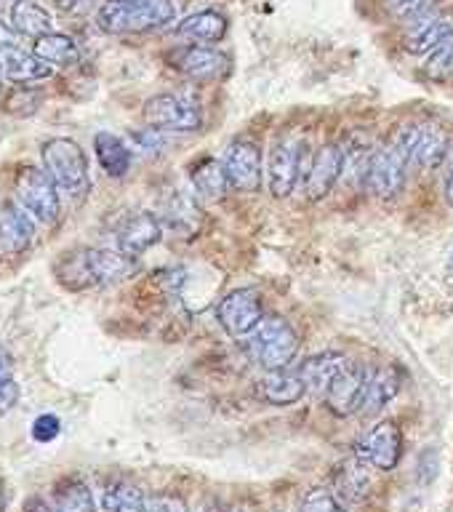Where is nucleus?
Instances as JSON below:
<instances>
[{
  "label": "nucleus",
  "instance_id": "nucleus-36",
  "mask_svg": "<svg viewBox=\"0 0 453 512\" xmlns=\"http://www.w3.org/2000/svg\"><path fill=\"white\" fill-rule=\"evenodd\" d=\"M147 512H190V507L179 494H152L147 496Z\"/></svg>",
  "mask_w": 453,
  "mask_h": 512
},
{
  "label": "nucleus",
  "instance_id": "nucleus-16",
  "mask_svg": "<svg viewBox=\"0 0 453 512\" xmlns=\"http://www.w3.org/2000/svg\"><path fill=\"white\" fill-rule=\"evenodd\" d=\"M115 238H118L120 251L136 259L163 238V222H160V216L150 214V211H136L128 219H123Z\"/></svg>",
  "mask_w": 453,
  "mask_h": 512
},
{
  "label": "nucleus",
  "instance_id": "nucleus-34",
  "mask_svg": "<svg viewBox=\"0 0 453 512\" xmlns=\"http://www.w3.org/2000/svg\"><path fill=\"white\" fill-rule=\"evenodd\" d=\"M40 102H43V94L35 88H14L6 99V110L14 112V115H32L40 107Z\"/></svg>",
  "mask_w": 453,
  "mask_h": 512
},
{
  "label": "nucleus",
  "instance_id": "nucleus-35",
  "mask_svg": "<svg viewBox=\"0 0 453 512\" xmlns=\"http://www.w3.org/2000/svg\"><path fill=\"white\" fill-rule=\"evenodd\" d=\"M435 3H438V0H387V8H390L398 19L408 22V19H414V16L435 8Z\"/></svg>",
  "mask_w": 453,
  "mask_h": 512
},
{
  "label": "nucleus",
  "instance_id": "nucleus-33",
  "mask_svg": "<svg viewBox=\"0 0 453 512\" xmlns=\"http://www.w3.org/2000/svg\"><path fill=\"white\" fill-rule=\"evenodd\" d=\"M299 512H347L344 504L339 502V496L328 488H312L299 504Z\"/></svg>",
  "mask_w": 453,
  "mask_h": 512
},
{
  "label": "nucleus",
  "instance_id": "nucleus-7",
  "mask_svg": "<svg viewBox=\"0 0 453 512\" xmlns=\"http://www.w3.org/2000/svg\"><path fill=\"white\" fill-rule=\"evenodd\" d=\"M16 203L43 224L59 222L62 214V200H59V187L54 179L46 174V168L40 171L35 166H24L14 179Z\"/></svg>",
  "mask_w": 453,
  "mask_h": 512
},
{
  "label": "nucleus",
  "instance_id": "nucleus-14",
  "mask_svg": "<svg viewBox=\"0 0 453 512\" xmlns=\"http://www.w3.org/2000/svg\"><path fill=\"white\" fill-rule=\"evenodd\" d=\"M368 371L360 366H347L334 376V382L328 384V390L323 392L326 398V408L334 416L344 419V416L358 414L363 406V395H366Z\"/></svg>",
  "mask_w": 453,
  "mask_h": 512
},
{
  "label": "nucleus",
  "instance_id": "nucleus-12",
  "mask_svg": "<svg viewBox=\"0 0 453 512\" xmlns=\"http://www.w3.org/2000/svg\"><path fill=\"white\" fill-rule=\"evenodd\" d=\"M304 147L296 139H280L270 152V166H267V179H270V192L275 198H288L299 179H304L307 163L304 160Z\"/></svg>",
  "mask_w": 453,
  "mask_h": 512
},
{
  "label": "nucleus",
  "instance_id": "nucleus-31",
  "mask_svg": "<svg viewBox=\"0 0 453 512\" xmlns=\"http://www.w3.org/2000/svg\"><path fill=\"white\" fill-rule=\"evenodd\" d=\"M371 488V475H368V464L363 459H350L336 470V494L347 499V502H363Z\"/></svg>",
  "mask_w": 453,
  "mask_h": 512
},
{
  "label": "nucleus",
  "instance_id": "nucleus-1",
  "mask_svg": "<svg viewBox=\"0 0 453 512\" xmlns=\"http://www.w3.org/2000/svg\"><path fill=\"white\" fill-rule=\"evenodd\" d=\"M416 136H419V126L411 123V126L400 128L384 147H376L371 152V163H368L366 174L368 195H374L379 200H392L403 192L408 166H411V158H414Z\"/></svg>",
  "mask_w": 453,
  "mask_h": 512
},
{
  "label": "nucleus",
  "instance_id": "nucleus-38",
  "mask_svg": "<svg viewBox=\"0 0 453 512\" xmlns=\"http://www.w3.org/2000/svg\"><path fill=\"white\" fill-rule=\"evenodd\" d=\"M11 382H14V358H11V352L0 344V392L6 390Z\"/></svg>",
  "mask_w": 453,
  "mask_h": 512
},
{
  "label": "nucleus",
  "instance_id": "nucleus-40",
  "mask_svg": "<svg viewBox=\"0 0 453 512\" xmlns=\"http://www.w3.org/2000/svg\"><path fill=\"white\" fill-rule=\"evenodd\" d=\"M56 6L67 11V14H86L91 8V0H56Z\"/></svg>",
  "mask_w": 453,
  "mask_h": 512
},
{
  "label": "nucleus",
  "instance_id": "nucleus-15",
  "mask_svg": "<svg viewBox=\"0 0 453 512\" xmlns=\"http://www.w3.org/2000/svg\"><path fill=\"white\" fill-rule=\"evenodd\" d=\"M408 32L403 46H406L408 54L424 56L430 54L432 48H438L443 40L453 32V14L446 11H438V8H430L424 14L408 19Z\"/></svg>",
  "mask_w": 453,
  "mask_h": 512
},
{
  "label": "nucleus",
  "instance_id": "nucleus-11",
  "mask_svg": "<svg viewBox=\"0 0 453 512\" xmlns=\"http://www.w3.org/2000/svg\"><path fill=\"white\" fill-rule=\"evenodd\" d=\"M230 190L251 195L262 184V150L251 139H235L222 158Z\"/></svg>",
  "mask_w": 453,
  "mask_h": 512
},
{
  "label": "nucleus",
  "instance_id": "nucleus-45",
  "mask_svg": "<svg viewBox=\"0 0 453 512\" xmlns=\"http://www.w3.org/2000/svg\"><path fill=\"white\" fill-rule=\"evenodd\" d=\"M0 512H6V496H3V491H0Z\"/></svg>",
  "mask_w": 453,
  "mask_h": 512
},
{
  "label": "nucleus",
  "instance_id": "nucleus-44",
  "mask_svg": "<svg viewBox=\"0 0 453 512\" xmlns=\"http://www.w3.org/2000/svg\"><path fill=\"white\" fill-rule=\"evenodd\" d=\"M208 512H232V510H230V507H222V504H216V507H211Z\"/></svg>",
  "mask_w": 453,
  "mask_h": 512
},
{
  "label": "nucleus",
  "instance_id": "nucleus-18",
  "mask_svg": "<svg viewBox=\"0 0 453 512\" xmlns=\"http://www.w3.org/2000/svg\"><path fill=\"white\" fill-rule=\"evenodd\" d=\"M32 238H35L32 216L14 200L3 203L0 206V254H24L32 246Z\"/></svg>",
  "mask_w": 453,
  "mask_h": 512
},
{
  "label": "nucleus",
  "instance_id": "nucleus-4",
  "mask_svg": "<svg viewBox=\"0 0 453 512\" xmlns=\"http://www.w3.org/2000/svg\"><path fill=\"white\" fill-rule=\"evenodd\" d=\"M40 158H43L46 174L54 179L62 195L72 200L86 198L91 190V174H88L86 152L75 139H67V136L48 139L40 150Z\"/></svg>",
  "mask_w": 453,
  "mask_h": 512
},
{
  "label": "nucleus",
  "instance_id": "nucleus-21",
  "mask_svg": "<svg viewBox=\"0 0 453 512\" xmlns=\"http://www.w3.org/2000/svg\"><path fill=\"white\" fill-rule=\"evenodd\" d=\"M230 30V22L227 16L214 11V8H203L198 14L184 16L182 22L176 24V35L192 40V43H219V40L227 35Z\"/></svg>",
  "mask_w": 453,
  "mask_h": 512
},
{
  "label": "nucleus",
  "instance_id": "nucleus-22",
  "mask_svg": "<svg viewBox=\"0 0 453 512\" xmlns=\"http://www.w3.org/2000/svg\"><path fill=\"white\" fill-rule=\"evenodd\" d=\"M347 366V358H344L342 352H318V355H310V358H304L296 371L302 374L304 384H307V392H323L328 390V384L334 382V376Z\"/></svg>",
  "mask_w": 453,
  "mask_h": 512
},
{
  "label": "nucleus",
  "instance_id": "nucleus-39",
  "mask_svg": "<svg viewBox=\"0 0 453 512\" xmlns=\"http://www.w3.org/2000/svg\"><path fill=\"white\" fill-rule=\"evenodd\" d=\"M16 43H19V32L11 27V22H0V54L16 51Z\"/></svg>",
  "mask_w": 453,
  "mask_h": 512
},
{
  "label": "nucleus",
  "instance_id": "nucleus-19",
  "mask_svg": "<svg viewBox=\"0 0 453 512\" xmlns=\"http://www.w3.org/2000/svg\"><path fill=\"white\" fill-rule=\"evenodd\" d=\"M400 392V374L395 366H379L368 371V384L366 395H363V406L360 414L363 416H376L379 411L387 408V403L395 400Z\"/></svg>",
  "mask_w": 453,
  "mask_h": 512
},
{
  "label": "nucleus",
  "instance_id": "nucleus-3",
  "mask_svg": "<svg viewBox=\"0 0 453 512\" xmlns=\"http://www.w3.org/2000/svg\"><path fill=\"white\" fill-rule=\"evenodd\" d=\"M174 0H107L96 11V24L110 35H139L176 22Z\"/></svg>",
  "mask_w": 453,
  "mask_h": 512
},
{
  "label": "nucleus",
  "instance_id": "nucleus-8",
  "mask_svg": "<svg viewBox=\"0 0 453 512\" xmlns=\"http://www.w3.org/2000/svg\"><path fill=\"white\" fill-rule=\"evenodd\" d=\"M214 315L216 323H219L232 339L248 336L264 318L262 291L254 286L235 288V291H230V294L219 299Z\"/></svg>",
  "mask_w": 453,
  "mask_h": 512
},
{
  "label": "nucleus",
  "instance_id": "nucleus-30",
  "mask_svg": "<svg viewBox=\"0 0 453 512\" xmlns=\"http://www.w3.org/2000/svg\"><path fill=\"white\" fill-rule=\"evenodd\" d=\"M448 155V136L446 131H440L438 126H419V136H416L414 158L411 163L419 168H438Z\"/></svg>",
  "mask_w": 453,
  "mask_h": 512
},
{
  "label": "nucleus",
  "instance_id": "nucleus-26",
  "mask_svg": "<svg viewBox=\"0 0 453 512\" xmlns=\"http://www.w3.org/2000/svg\"><path fill=\"white\" fill-rule=\"evenodd\" d=\"M3 78L14 86H27V83H38V80L51 78V64L38 59L35 54H24V51H8L3 59Z\"/></svg>",
  "mask_w": 453,
  "mask_h": 512
},
{
  "label": "nucleus",
  "instance_id": "nucleus-13",
  "mask_svg": "<svg viewBox=\"0 0 453 512\" xmlns=\"http://www.w3.org/2000/svg\"><path fill=\"white\" fill-rule=\"evenodd\" d=\"M344 171V147L336 142L320 144L310 155L307 171H304V195L310 200H323L342 179Z\"/></svg>",
  "mask_w": 453,
  "mask_h": 512
},
{
  "label": "nucleus",
  "instance_id": "nucleus-9",
  "mask_svg": "<svg viewBox=\"0 0 453 512\" xmlns=\"http://www.w3.org/2000/svg\"><path fill=\"white\" fill-rule=\"evenodd\" d=\"M168 62L176 72H182L184 78L195 80V83H219L230 75V56L214 46H203V43H190V46H179L168 54Z\"/></svg>",
  "mask_w": 453,
  "mask_h": 512
},
{
  "label": "nucleus",
  "instance_id": "nucleus-10",
  "mask_svg": "<svg viewBox=\"0 0 453 512\" xmlns=\"http://www.w3.org/2000/svg\"><path fill=\"white\" fill-rule=\"evenodd\" d=\"M355 456L363 459L368 467H374V470H395L400 462V456H403V432H400L398 422L384 419V422L374 424V427L358 440Z\"/></svg>",
  "mask_w": 453,
  "mask_h": 512
},
{
  "label": "nucleus",
  "instance_id": "nucleus-17",
  "mask_svg": "<svg viewBox=\"0 0 453 512\" xmlns=\"http://www.w3.org/2000/svg\"><path fill=\"white\" fill-rule=\"evenodd\" d=\"M160 222L182 238H195L203 224V208L187 192L171 190L160 203Z\"/></svg>",
  "mask_w": 453,
  "mask_h": 512
},
{
  "label": "nucleus",
  "instance_id": "nucleus-37",
  "mask_svg": "<svg viewBox=\"0 0 453 512\" xmlns=\"http://www.w3.org/2000/svg\"><path fill=\"white\" fill-rule=\"evenodd\" d=\"M59 430H62V422L54 414H43L32 422V438L38 443H51L59 435Z\"/></svg>",
  "mask_w": 453,
  "mask_h": 512
},
{
  "label": "nucleus",
  "instance_id": "nucleus-6",
  "mask_svg": "<svg viewBox=\"0 0 453 512\" xmlns=\"http://www.w3.org/2000/svg\"><path fill=\"white\" fill-rule=\"evenodd\" d=\"M142 118L155 131L192 134L203 128V107L187 94H155L144 102Z\"/></svg>",
  "mask_w": 453,
  "mask_h": 512
},
{
  "label": "nucleus",
  "instance_id": "nucleus-32",
  "mask_svg": "<svg viewBox=\"0 0 453 512\" xmlns=\"http://www.w3.org/2000/svg\"><path fill=\"white\" fill-rule=\"evenodd\" d=\"M422 72L430 80H448L453 75V32L438 48H432L422 64Z\"/></svg>",
  "mask_w": 453,
  "mask_h": 512
},
{
  "label": "nucleus",
  "instance_id": "nucleus-24",
  "mask_svg": "<svg viewBox=\"0 0 453 512\" xmlns=\"http://www.w3.org/2000/svg\"><path fill=\"white\" fill-rule=\"evenodd\" d=\"M94 150L102 171L112 179H120L131 171V150L120 136L110 134V131H99L94 136Z\"/></svg>",
  "mask_w": 453,
  "mask_h": 512
},
{
  "label": "nucleus",
  "instance_id": "nucleus-23",
  "mask_svg": "<svg viewBox=\"0 0 453 512\" xmlns=\"http://www.w3.org/2000/svg\"><path fill=\"white\" fill-rule=\"evenodd\" d=\"M11 27L24 38L38 40L48 32H54V19L35 0H14L11 3Z\"/></svg>",
  "mask_w": 453,
  "mask_h": 512
},
{
  "label": "nucleus",
  "instance_id": "nucleus-29",
  "mask_svg": "<svg viewBox=\"0 0 453 512\" xmlns=\"http://www.w3.org/2000/svg\"><path fill=\"white\" fill-rule=\"evenodd\" d=\"M190 179L200 198L208 200L224 198V190L230 187V184H227V174H224L222 160L216 158H200L198 163L192 166Z\"/></svg>",
  "mask_w": 453,
  "mask_h": 512
},
{
  "label": "nucleus",
  "instance_id": "nucleus-47",
  "mask_svg": "<svg viewBox=\"0 0 453 512\" xmlns=\"http://www.w3.org/2000/svg\"><path fill=\"white\" fill-rule=\"evenodd\" d=\"M0 11H3V0H0Z\"/></svg>",
  "mask_w": 453,
  "mask_h": 512
},
{
  "label": "nucleus",
  "instance_id": "nucleus-27",
  "mask_svg": "<svg viewBox=\"0 0 453 512\" xmlns=\"http://www.w3.org/2000/svg\"><path fill=\"white\" fill-rule=\"evenodd\" d=\"M102 507L104 512H147V496L131 480L115 478L104 486Z\"/></svg>",
  "mask_w": 453,
  "mask_h": 512
},
{
  "label": "nucleus",
  "instance_id": "nucleus-43",
  "mask_svg": "<svg viewBox=\"0 0 453 512\" xmlns=\"http://www.w3.org/2000/svg\"><path fill=\"white\" fill-rule=\"evenodd\" d=\"M448 272H451V278H453V246L451 251H448Z\"/></svg>",
  "mask_w": 453,
  "mask_h": 512
},
{
  "label": "nucleus",
  "instance_id": "nucleus-46",
  "mask_svg": "<svg viewBox=\"0 0 453 512\" xmlns=\"http://www.w3.org/2000/svg\"><path fill=\"white\" fill-rule=\"evenodd\" d=\"M0 80H3V62H0Z\"/></svg>",
  "mask_w": 453,
  "mask_h": 512
},
{
  "label": "nucleus",
  "instance_id": "nucleus-5",
  "mask_svg": "<svg viewBox=\"0 0 453 512\" xmlns=\"http://www.w3.org/2000/svg\"><path fill=\"white\" fill-rule=\"evenodd\" d=\"M299 347H302L299 331L280 315L262 318V323L248 334V352L264 371H280L291 366L299 355Z\"/></svg>",
  "mask_w": 453,
  "mask_h": 512
},
{
  "label": "nucleus",
  "instance_id": "nucleus-20",
  "mask_svg": "<svg viewBox=\"0 0 453 512\" xmlns=\"http://www.w3.org/2000/svg\"><path fill=\"white\" fill-rule=\"evenodd\" d=\"M262 398L270 406H294L307 395V384L296 368H280V371H267L262 379Z\"/></svg>",
  "mask_w": 453,
  "mask_h": 512
},
{
  "label": "nucleus",
  "instance_id": "nucleus-42",
  "mask_svg": "<svg viewBox=\"0 0 453 512\" xmlns=\"http://www.w3.org/2000/svg\"><path fill=\"white\" fill-rule=\"evenodd\" d=\"M446 203L453 208V168H451V174H448V179H446Z\"/></svg>",
  "mask_w": 453,
  "mask_h": 512
},
{
  "label": "nucleus",
  "instance_id": "nucleus-2",
  "mask_svg": "<svg viewBox=\"0 0 453 512\" xmlns=\"http://www.w3.org/2000/svg\"><path fill=\"white\" fill-rule=\"evenodd\" d=\"M134 270L136 259L123 254L120 248H83L78 254L64 256L56 267V275L64 286L88 288L118 283Z\"/></svg>",
  "mask_w": 453,
  "mask_h": 512
},
{
  "label": "nucleus",
  "instance_id": "nucleus-28",
  "mask_svg": "<svg viewBox=\"0 0 453 512\" xmlns=\"http://www.w3.org/2000/svg\"><path fill=\"white\" fill-rule=\"evenodd\" d=\"M32 54L51 64V67H72V64L80 62V51L75 46V40L67 38V35H59V32H48V35L35 40Z\"/></svg>",
  "mask_w": 453,
  "mask_h": 512
},
{
  "label": "nucleus",
  "instance_id": "nucleus-25",
  "mask_svg": "<svg viewBox=\"0 0 453 512\" xmlns=\"http://www.w3.org/2000/svg\"><path fill=\"white\" fill-rule=\"evenodd\" d=\"M51 507L54 512H96L94 494L80 478H62L54 483Z\"/></svg>",
  "mask_w": 453,
  "mask_h": 512
},
{
  "label": "nucleus",
  "instance_id": "nucleus-41",
  "mask_svg": "<svg viewBox=\"0 0 453 512\" xmlns=\"http://www.w3.org/2000/svg\"><path fill=\"white\" fill-rule=\"evenodd\" d=\"M22 512H54V507L43 502V499H35V496H32V499H27V502H24Z\"/></svg>",
  "mask_w": 453,
  "mask_h": 512
}]
</instances>
